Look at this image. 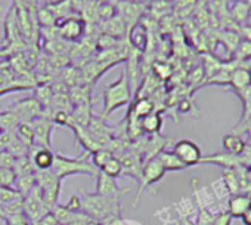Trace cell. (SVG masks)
<instances>
[{"mask_svg": "<svg viewBox=\"0 0 251 225\" xmlns=\"http://www.w3.org/2000/svg\"><path fill=\"white\" fill-rule=\"evenodd\" d=\"M80 198L81 210L93 221H98L102 225H112L121 219L120 197H103L96 193H84Z\"/></svg>", "mask_w": 251, "mask_h": 225, "instance_id": "1", "label": "cell"}, {"mask_svg": "<svg viewBox=\"0 0 251 225\" xmlns=\"http://www.w3.org/2000/svg\"><path fill=\"white\" fill-rule=\"evenodd\" d=\"M89 159L90 154L87 151H83L78 157H68L62 153H55V159L50 170L59 179H64L71 175H87L96 178L99 170L92 165Z\"/></svg>", "mask_w": 251, "mask_h": 225, "instance_id": "2", "label": "cell"}, {"mask_svg": "<svg viewBox=\"0 0 251 225\" xmlns=\"http://www.w3.org/2000/svg\"><path fill=\"white\" fill-rule=\"evenodd\" d=\"M132 98V89L127 77V71L123 70L120 77L108 84L102 93L103 107H102V119L109 117L112 112L124 105H127Z\"/></svg>", "mask_w": 251, "mask_h": 225, "instance_id": "3", "label": "cell"}, {"mask_svg": "<svg viewBox=\"0 0 251 225\" xmlns=\"http://www.w3.org/2000/svg\"><path fill=\"white\" fill-rule=\"evenodd\" d=\"M36 182L37 187L42 191V196L46 201V204L53 209L55 204H58V198L62 190V179H59L56 175H53L52 170H37L36 172Z\"/></svg>", "mask_w": 251, "mask_h": 225, "instance_id": "4", "label": "cell"}, {"mask_svg": "<svg viewBox=\"0 0 251 225\" xmlns=\"http://www.w3.org/2000/svg\"><path fill=\"white\" fill-rule=\"evenodd\" d=\"M166 169L163 168V165L160 163V160L157 157H152L147 162H144L142 165V170H141V178H139V188H138V194H136V198L133 201V207L139 203L141 197H142V193L150 188L151 185L160 182L164 175H166Z\"/></svg>", "mask_w": 251, "mask_h": 225, "instance_id": "5", "label": "cell"}, {"mask_svg": "<svg viewBox=\"0 0 251 225\" xmlns=\"http://www.w3.org/2000/svg\"><path fill=\"white\" fill-rule=\"evenodd\" d=\"M172 151L186 168L200 165L202 159V151L200 145L191 140H179L177 142H175Z\"/></svg>", "mask_w": 251, "mask_h": 225, "instance_id": "6", "label": "cell"}, {"mask_svg": "<svg viewBox=\"0 0 251 225\" xmlns=\"http://www.w3.org/2000/svg\"><path fill=\"white\" fill-rule=\"evenodd\" d=\"M34 129V147L52 150V131L55 123L48 117H37L31 122Z\"/></svg>", "mask_w": 251, "mask_h": 225, "instance_id": "7", "label": "cell"}, {"mask_svg": "<svg viewBox=\"0 0 251 225\" xmlns=\"http://www.w3.org/2000/svg\"><path fill=\"white\" fill-rule=\"evenodd\" d=\"M11 111H14L20 122H33L34 119L42 116L43 107L36 98H25L20 99L11 107Z\"/></svg>", "mask_w": 251, "mask_h": 225, "instance_id": "8", "label": "cell"}, {"mask_svg": "<svg viewBox=\"0 0 251 225\" xmlns=\"http://www.w3.org/2000/svg\"><path fill=\"white\" fill-rule=\"evenodd\" d=\"M130 188H121L118 187V184L115 182L114 178L105 175L103 172H98L96 175V187H95V193L103 197H120L123 193H129Z\"/></svg>", "mask_w": 251, "mask_h": 225, "instance_id": "9", "label": "cell"}, {"mask_svg": "<svg viewBox=\"0 0 251 225\" xmlns=\"http://www.w3.org/2000/svg\"><path fill=\"white\" fill-rule=\"evenodd\" d=\"M250 206H251V191L236 193V194H230V197L227 200L226 212L230 218L239 219Z\"/></svg>", "mask_w": 251, "mask_h": 225, "instance_id": "10", "label": "cell"}, {"mask_svg": "<svg viewBox=\"0 0 251 225\" xmlns=\"http://www.w3.org/2000/svg\"><path fill=\"white\" fill-rule=\"evenodd\" d=\"M28 157L37 170H50L52 165H53V159H55V153L52 150L48 148H39V147H33L28 151Z\"/></svg>", "mask_w": 251, "mask_h": 225, "instance_id": "11", "label": "cell"}, {"mask_svg": "<svg viewBox=\"0 0 251 225\" xmlns=\"http://www.w3.org/2000/svg\"><path fill=\"white\" fill-rule=\"evenodd\" d=\"M84 21L80 18H65L59 24V34L65 40H77L84 31Z\"/></svg>", "mask_w": 251, "mask_h": 225, "instance_id": "12", "label": "cell"}, {"mask_svg": "<svg viewBox=\"0 0 251 225\" xmlns=\"http://www.w3.org/2000/svg\"><path fill=\"white\" fill-rule=\"evenodd\" d=\"M222 147H223V151L230 154V156H241L247 148V142L242 138V135L232 132V134L223 135Z\"/></svg>", "mask_w": 251, "mask_h": 225, "instance_id": "13", "label": "cell"}, {"mask_svg": "<svg viewBox=\"0 0 251 225\" xmlns=\"http://www.w3.org/2000/svg\"><path fill=\"white\" fill-rule=\"evenodd\" d=\"M229 86L236 93L247 90L248 87H251V71L247 67H236L232 71Z\"/></svg>", "mask_w": 251, "mask_h": 225, "instance_id": "14", "label": "cell"}, {"mask_svg": "<svg viewBox=\"0 0 251 225\" xmlns=\"http://www.w3.org/2000/svg\"><path fill=\"white\" fill-rule=\"evenodd\" d=\"M141 131L148 135H157L163 129V116L160 111H152L151 114L139 120Z\"/></svg>", "mask_w": 251, "mask_h": 225, "instance_id": "15", "label": "cell"}, {"mask_svg": "<svg viewBox=\"0 0 251 225\" xmlns=\"http://www.w3.org/2000/svg\"><path fill=\"white\" fill-rule=\"evenodd\" d=\"M152 111H155V104L154 101H151L147 96H141L139 99H136V102L133 104V107L130 108V116H133V119L141 120L145 116L151 114Z\"/></svg>", "mask_w": 251, "mask_h": 225, "instance_id": "16", "label": "cell"}, {"mask_svg": "<svg viewBox=\"0 0 251 225\" xmlns=\"http://www.w3.org/2000/svg\"><path fill=\"white\" fill-rule=\"evenodd\" d=\"M157 159L160 160V163L163 165V168L166 169V172H180V170H185L186 166L173 154L172 150H163Z\"/></svg>", "mask_w": 251, "mask_h": 225, "instance_id": "17", "label": "cell"}, {"mask_svg": "<svg viewBox=\"0 0 251 225\" xmlns=\"http://www.w3.org/2000/svg\"><path fill=\"white\" fill-rule=\"evenodd\" d=\"M15 137L20 142H23L28 150L34 147V129L31 122H21L15 129Z\"/></svg>", "mask_w": 251, "mask_h": 225, "instance_id": "18", "label": "cell"}, {"mask_svg": "<svg viewBox=\"0 0 251 225\" xmlns=\"http://www.w3.org/2000/svg\"><path fill=\"white\" fill-rule=\"evenodd\" d=\"M36 185H37V182H36V172H34V173L17 175L12 187H14L23 197H25Z\"/></svg>", "mask_w": 251, "mask_h": 225, "instance_id": "19", "label": "cell"}, {"mask_svg": "<svg viewBox=\"0 0 251 225\" xmlns=\"http://www.w3.org/2000/svg\"><path fill=\"white\" fill-rule=\"evenodd\" d=\"M130 40H132V45L138 51H145L147 43H148V34H147L145 28L139 24L133 26V28L130 31Z\"/></svg>", "mask_w": 251, "mask_h": 225, "instance_id": "20", "label": "cell"}, {"mask_svg": "<svg viewBox=\"0 0 251 225\" xmlns=\"http://www.w3.org/2000/svg\"><path fill=\"white\" fill-rule=\"evenodd\" d=\"M250 8H251V5H247V3H242V2H233L230 5V17H232V20L235 23H238V24L247 23Z\"/></svg>", "mask_w": 251, "mask_h": 225, "instance_id": "21", "label": "cell"}, {"mask_svg": "<svg viewBox=\"0 0 251 225\" xmlns=\"http://www.w3.org/2000/svg\"><path fill=\"white\" fill-rule=\"evenodd\" d=\"M0 123H2V128L6 132H15L17 126L21 123L20 119L17 117V114L14 111L8 110V111H2L0 112Z\"/></svg>", "mask_w": 251, "mask_h": 225, "instance_id": "22", "label": "cell"}, {"mask_svg": "<svg viewBox=\"0 0 251 225\" xmlns=\"http://www.w3.org/2000/svg\"><path fill=\"white\" fill-rule=\"evenodd\" d=\"M20 198H24V197L12 185H0V204L3 207Z\"/></svg>", "mask_w": 251, "mask_h": 225, "instance_id": "23", "label": "cell"}, {"mask_svg": "<svg viewBox=\"0 0 251 225\" xmlns=\"http://www.w3.org/2000/svg\"><path fill=\"white\" fill-rule=\"evenodd\" d=\"M100 172H103L105 175L111 176V178H120L123 176V168H121V163L118 160L117 156H112L102 168H100Z\"/></svg>", "mask_w": 251, "mask_h": 225, "instance_id": "24", "label": "cell"}, {"mask_svg": "<svg viewBox=\"0 0 251 225\" xmlns=\"http://www.w3.org/2000/svg\"><path fill=\"white\" fill-rule=\"evenodd\" d=\"M112 156H114V154H112L109 150L100 148V150L95 151L93 154H90V162H92V165H93L98 170H100V168H102Z\"/></svg>", "mask_w": 251, "mask_h": 225, "instance_id": "25", "label": "cell"}, {"mask_svg": "<svg viewBox=\"0 0 251 225\" xmlns=\"http://www.w3.org/2000/svg\"><path fill=\"white\" fill-rule=\"evenodd\" d=\"M124 23L120 17H112L106 21V33L111 36V37H120L123 36V30H124Z\"/></svg>", "mask_w": 251, "mask_h": 225, "instance_id": "26", "label": "cell"}, {"mask_svg": "<svg viewBox=\"0 0 251 225\" xmlns=\"http://www.w3.org/2000/svg\"><path fill=\"white\" fill-rule=\"evenodd\" d=\"M235 58L236 61H247L251 58V42L250 40H241L238 48L235 49Z\"/></svg>", "mask_w": 251, "mask_h": 225, "instance_id": "27", "label": "cell"}, {"mask_svg": "<svg viewBox=\"0 0 251 225\" xmlns=\"http://www.w3.org/2000/svg\"><path fill=\"white\" fill-rule=\"evenodd\" d=\"M222 40H223L225 46H226L229 51H233V52H235V49L238 48V45H239V42H241V37H239L236 33H233V31H225Z\"/></svg>", "mask_w": 251, "mask_h": 225, "instance_id": "28", "label": "cell"}, {"mask_svg": "<svg viewBox=\"0 0 251 225\" xmlns=\"http://www.w3.org/2000/svg\"><path fill=\"white\" fill-rule=\"evenodd\" d=\"M214 219H216V216H213L210 210H207L204 206L200 207L197 225H213V224H214Z\"/></svg>", "mask_w": 251, "mask_h": 225, "instance_id": "29", "label": "cell"}, {"mask_svg": "<svg viewBox=\"0 0 251 225\" xmlns=\"http://www.w3.org/2000/svg\"><path fill=\"white\" fill-rule=\"evenodd\" d=\"M14 163H15V159L11 156L9 151H6L5 148L0 150V168L2 169H14Z\"/></svg>", "mask_w": 251, "mask_h": 225, "instance_id": "30", "label": "cell"}, {"mask_svg": "<svg viewBox=\"0 0 251 225\" xmlns=\"http://www.w3.org/2000/svg\"><path fill=\"white\" fill-rule=\"evenodd\" d=\"M15 172L12 169H2L0 168V185H14Z\"/></svg>", "mask_w": 251, "mask_h": 225, "instance_id": "31", "label": "cell"}, {"mask_svg": "<svg viewBox=\"0 0 251 225\" xmlns=\"http://www.w3.org/2000/svg\"><path fill=\"white\" fill-rule=\"evenodd\" d=\"M64 206L71 212H81V198H80V196H73Z\"/></svg>", "mask_w": 251, "mask_h": 225, "instance_id": "32", "label": "cell"}, {"mask_svg": "<svg viewBox=\"0 0 251 225\" xmlns=\"http://www.w3.org/2000/svg\"><path fill=\"white\" fill-rule=\"evenodd\" d=\"M36 225H58V221L55 219V216H53V213L52 212H49V213H46Z\"/></svg>", "mask_w": 251, "mask_h": 225, "instance_id": "33", "label": "cell"}, {"mask_svg": "<svg viewBox=\"0 0 251 225\" xmlns=\"http://www.w3.org/2000/svg\"><path fill=\"white\" fill-rule=\"evenodd\" d=\"M230 221H232V218L227 215V212H223L219 216H216L213 225H230Z\"/></svg>", "mask_w": 251, "mask_h": 225, "instance_id": "34", "label": "cell"}, {"mask_svg": "<svg viewBox=\"0 0 251 225\" xmlns=\"http://www.w3.org/2000/svg\"><path fill=\"white\" fill-rule=\"evenodd\" d=\"M179 111L180 112H183V114H185V112H188L189 110H191V101H188V99H182L180 102H179Z\"/></svg>", "mask_w": 251, "mask_h": 225, "instance_id": "35", "label": "cell"}, {"mask_svg": "<svg viewBox=\"0 0 251 225\" xmlns=\"http://www.w3.org/2000/svg\"><path fill=\"white\" fill-rule=\"evenodd\" d=\"M244 225H251V206L245 210V213L239 218Z\"/></svg>", "mask_w": 251, "mask_h": 225, "instance_id": "36", "label": "cell"}, {"mask_svg": "<svg viewBox=\"0 0 251 225\" xmlns=\"http://www.w3.org/2000/svg\"><path fill=\"white\" fill-rule=\"evenodd\" d=\"M245 181H247V185L251 190V163L245 166Z\"/></svg>", "mask_w": 251, "mask_h": 225, "instance_id": "37", "label": "cell"}, {"mask_svg": "<svg viewBox=\"0 0 251 225\" xmlns=\"http://www.w3.org/2000/svg\"><path fill=\"white\" fill-rule=\"evenodd\" d=\"M86 225H102L100 222H98V221H93V219H90Z\"/></svg>", "mask_w": 251, "mask_h": 225, "instance_id": "38", "label": "cell"}, {"mask_svg": "<svg viewBox=\"0 0 251 225\" xmlns=\"http://www.w3.org/2000/svg\"><path fill=\"white\" fill-rule=\"evenodd\" d=\"M247 24H248V27H251V8H250V12H248V18H247Z\"/></svg>", "mask_w": 251, "mask_h": 225, "instance_id": "39", "label": "cell"}, {"mask_svg": "<svg viewBox=\"0 0 251 225\" xmlns=\"http://www.w3.org/2000/svg\"><path fill=\"white\" fill-rule=\"evenodd\" d=\"M233 2H242V3H247V5H251V0H233Z\"/></svg>", "mask_w": 251, "mask_h": 225, "instance_id": "40", "label": "cell"}, {"mask_svg": "<svg viewBox=\"0 0 251 225\" xmlns=\"http://www.w3.org/2000/svg\"><path fill=\"white\" fill-rule=\"evenodd\" d=\"M5 135V131H3V128H2V123H0V138H2Z\"/></svg>", "mask_w": 251, "mask_h": 225, "instance_id": "41", "label": "cell"}, {"mask_svg": "<svg viewBox=\"0 0 251 225\" xmlns=\"http://www.w3.org/2000/svg\"><path fill=\"white\" fill-rule=\"evenodd\" d=\"M0 216H3V206L0 204Z\"/></svg>", "mask_w": 251, "mask_h": 225, "instance_id": "42", "label": "cell"}, {"mask_svg": "<svg viewBox=\"0 0 251 225\" xmlns=\"http://www.w3.org/2000/svg\"><path fill=\"white\" fill-rule=\"evenodd\" d=\"M58 225H61V224H58Z\"/></svg>", "mask_w": 251, "mask_h": 225, "instance_id": "43", "label": "cell"}]
</instances>
